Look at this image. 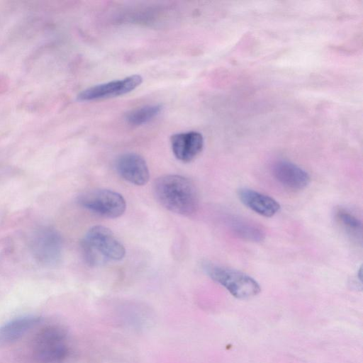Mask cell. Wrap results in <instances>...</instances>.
Masks as SVG:
<instances>
[{
  "instance_id": "8fae6325",
  "label": "cell",
  "mask_w": 363,
  "mask_h": 363,
  "mask_svg": "<svg viewBox=\"0 0 363 363\" xmlns=\"http://www.w3.org/2000/svg\"><path fill=\"white\" fill-rule=\"evenodd\" d=\"M238 195L245 206L260 216L272 217L280 210V205L274 199L255 190L240 189Z\"/></svg>"
},
{
  "instance_id": "7c38bea8",
  "label": "cell",
  "mask_w": 363,
  "mask_h": 363,
  "mask_svg": "<svg viewBox=\"0 0 363 363\" xmlns=\"http://www.w3.org/2000/svg\"><path fill=\"white\" fill-rule=\"evenodd\" d=\"M40 320L39 316L26 315L6 323L0 328V342H11L21 338Z\"/></svg>"
},
{
  "instance_id": "4fadbf2b",
  "label": "cell",
  "mask_w": 363,
  "mask_h": 363,
  "mask_svg": "<svg viewBox=\"0 0 363 363\" xmlns=\"http://www.w3.org/2000/svg\"><path fill=\"white\" fill-rule=\"evenodd\" d=\"M226 225L236 236L251 242H261L265 234L256 223L237 216L230 215L225 218Z\"/></svg>"
},
{
  "instance_id": "8992f818",
  "label": "cell",
  "mask_w": 363,
  "mask_h": 363,
  "mask_svg": "<svg viewBox=\"0 0 363 363\" xmlns=\"http://www.w3.org/2000/svg\"><path fill=\"white\" fill-rule=\"evenodd\" d=\"M78 203L85 209L104 218H115L126 208L124 198L109 189H94L81 194Z\"/></svg>"
},
{
  "instance_id": "277c9868",
  "label": "cell",
  "mask_w": 363,
  "mask_h": 363,
  "mask_svg": "<svg viewBox=\"0 0 363 363\" xmlns=\"http://www.w3.org/2000/svg\"><path fill=\"white\" fill-rule=\"evenodd\" d=\"M69 352L67 333L59 325H49L36 335L33 345V356L38 363H59Z\"/></svg>"
},
{
  "instance_id": "52a82bcc",
  "label": "cell",
  "mask_w": 363,
  "mask_h": 363,
  "mask_svg": "<svg viewBox=\"0 0 363 363\" xmlns=\"http://www.w3.org/2000/svg\"><path fill=\"white\" fill-rule=\"evenodd\" d=\"M143 82L140 75L133 74L122 79L97 84L82 91L78 96L79 101H94L115 97L129 93Z\"/></svg>"
},
{
  "instance_id": "9c48e42d",
  "label": "cell",
  "mask_w": 363,
  "mask_h": 363,
  "mask_svg": "<svg viewBox=\"0 0 363 363\" xmlns=\"http://www.w3.org/2000/svg\"><path fill=\"white\" fill-rule=\"evenodd\" d=\"M170 142L174 156L183 162L194 160L203 147V135L196 131L174 134L171 137Z\"/></svg>"
},
{
  "instance_id": "9a60e30c",
  "label": "cell",
  "mask_w": 363,
  "mask_h": 363,
  "mask_svg": "<svg viewBox=\"0 0 363 363\" xmlns=\"http://www.w3.org/2000/svg\"><path fill=\"white\" fill-rule=\"evenodd\" d=\"M337 218L340 223L351 232H361L362 222L352 213L345 210L340 209L337 211Z\"/></svg>"
},
{
  "instance_id": "5bb4252c",
  "label": "cell",
  "mask_w": 363,
  "mask_h": 363,
  "mask_svg": "<svg viewBox=\"0 0 363 363\" xmlns=\"http://www.w3.org/2000/svg\"><path fill=\"white\" fill-rule=\"evenodd\" d=\"M162 110V106L159 104L145 106L129 111L125 120L133 125H143L157 116Z\"/></svg>"
},
{
  "instance_id": "3957f363",
  "label": "cell",
  "mask_w": 363,
  "mask_h": 363,
  "mask_svg": "<svg viewBox=\"0 0 363 363\" xmlns=\"http://www.w3.org/2000/svg\"><path fill=\"white\" fill-rule=\"evenodd\" d=\"M203 268L211 279L223 286L237 298H250L261 291L257 281L242 272L211 262L203 263Z\"/></svg>"
},
{
  "instance_id": "7a4b0ae2",
  "label": "cell",
  "mask_w": 363,
  "mask_h": 363,
  "mask_svg": "<svg viewBox=\"0 0 363 363\" xmlns=\"http://www.w3.org/2000/svg\"><path fill=\"white\" fill-rule=\"evenodd\" d=\"M82 256L90 266H96L108 260H121L125 250L113 232L106 227L91 228L81 241Z\"/></svg>"
},
{
  "instance_id": "ba28073f",
  "label": "cell",
  "mask_w": 363,
  "mask_h": 363,
  "mask_svg": "<svg viewBox=\"0 0 363 363\" xmlns=\"http://www.w3.org/2000/svg\"><path fill=\"white\" fill-rule=\"evenodd\" d=\"M118 174L127 182L138 186L147 183L150 172L145 160L135 153L120 155L115 163Z\"/></svg>"
},
{
  "instance_id": "5b68a950",
  "label": "cell",
  "mask_w": 363,
  "mask_h": 363,
  "mask_svg": "<svg viewBox=\"0 0 363 363\" xmlns=\"http://www.w3.org/2000/svg\"><path fill=\"white\" fill-rule=\"evenodd\" d=\"M30 250L35 259L40 264H56L62 257V239L55 229L43 226L32 233L29 241Z\"/></svg>"
},
{
  "instance_id": "6da1fadb",
  "label": "cell",
  "mask_w": 363,
  "mask_h": 363,
  "mask_svg": "<svg viewBox=\"0 0 363 363\" xmlns=\"http://www.w3.org/2000/svg\"><path fill=\"white\" fill-rule=\"evenodd\" d=\"M156 199L173 213L190 216L199 207V194L194 184L181 175L167 174L158 177L154 183Z\"/></svg>"
},
{
  "instance_id": "30bf717a",
  "label": "cell",
  "mask_w": 363,
  "mask_h": 363,
  "mask_svg": "<svg viewBox=\"0 0 363 363\" xmlns=\"http://www.w3.org/2000/svg\"><path fill=\"white\" fill-rule=\"evenodd\" d=\"M275 179L283 186L291 190H302L310 182L309 174L298 165L285 160L277 161L272 167Z\"/></svg>"
}]
</instances>
